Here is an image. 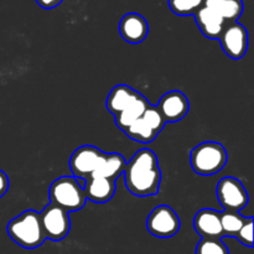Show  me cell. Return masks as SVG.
Returning a JSON list of instances; mask_svg holds the SVG:
<instances>
[{
	"instance_id": "cell-10",
	"label": "cell",
	"mask_w": 254,
	"mask_h": 254,
	"mask_svg": "<svg viewBox=\"0 0 254 254\" xmlns=\"http://www.w3.org/2000/svg\"><path fill=\"white\" fill-rule=\"evenodd\" d=\"M165 123L180 122L186 117L190 109L188 97L180 91H170L164 94L156 106Z\"/></svg>"
},
{
	"instance_id": "cell-15",
	"label": "cell",
	"mask_w": 254,
	"mask_h": 254,
	"mask_svg": "<svg viewBox=\"0 0 254 254\" xmlns=\"http://www.w3.org/2000/svg\"><path fill=\"white\" fill-rule=\"evenodd\" d=\"M149 104L150 103L148 102V99L138 92L133 101L130 102V104L126 109H123L118 116H116L114 121H116L117 127L123 131H126L134 122H136L143 116Z\"/></svg>"
},
{
	"instance_id": "cell-20",
	"label": "cell",
	"mask_w": 254,
	"mask_h": 254,
	"mask_svg": "<svg viewBox=\"0 0 254 254\" xmlns=\"http://www.w3.org/2000/svg\"><path fill=\"white\" fill-rule=\"evenodd\" d=\"M245 216L236 211H223L220 213L221 227H222L223 237H236L238 231L246 221Z\"/></svg>"
},
{
	"instance_id": "cell-19",
	"label": "cell",
	"mask_w": 254,
	"mask_h": 254,
	"mask_svg": "<svg viewBox=\"0 0 254 254\" xmlns=\"http://www.w3.org/2000/svg\"><path fill=\"white\" fill-rule=\"evenodd\" d=\"M126 134L129 138L133 139V140L139 141V143L143 144L151 143V141L155 140L156 136L159 135L158 131L154 130L141 117L127 129Z\"/></svg>"
},
{
	"instance_id": "cell-3",
	"label": "cell",
	"mask_w": 254,
	"mask_h": 254,
	"mask_svg": "<svg viewBox=\"0 0 254 254\" xmlns=\"http://www.w3.org/2000/svg\"><path fill=\"white\" fill-rule=\"evenodd\" d=\"M228 160L227 151L217 141H205L191 150V168L196 174L202 176L215 175L226 166Z\"/></svg>"
},
{
	"instance_id": "cell-8",
	"label": "cell",
	"mask_w": 254,
	"mask_h": 254,
	"mask_svg": "<svg viewBox=\"0 0 254 254\" xmlns=\"http://www.w3.org/2000/svg\"><path fill=\"white\" fill-rule=\"evenodd\" d=\"M223 52L232 60H241L248 50V31L243 25L230 22L218 36Z\"/></svg>"
},
{
	"instance_id": "cell-5",
	"label": "cell",
	"mask_w": 254,
	"mask_h": 254,
	"mask_svg": "<svg viewBox=\"0 0 254 254\" xmlns=\"http://www.w3.org/2000/svg\"><path fill=\"white\" fill-rule=\"evenodd\" d=\"M41 226L47 240L59 242L67 237L71 230V220L66 210L60 206L50 203L40 212Z\"/></svg>"
},
{
	"instance_id": "cell-4",
	"label": "cell",
	"mask_w": 254,
	"mask_h": 254,
	"mask_svg": "<svg viewBox=\"0 0 254 254\" xmlns=\"http://www.w3.org/2000/svg\"><path fill=\"white\" fill-rule=\"evenodd\" d=\"M50 200L54 205L60 206L67 212H76L86 205L83 188L73 176H61L50 186Z\"/></svg>"
},
{
	"instance_id": "cell-21",
	"label": "cell",
	"mask_w": 254,
	"mask_h": 254,
	"mask_svg": "<svg viewBox=\"0 0 254 254\" xmlns=\"http://www.w3.org/2000/svg\"><path fill=\"white\" fill-rule=\"evenodd\" d=\"M169 6L179 16H190L203 6V0H169Z\"/></svg>"
},
{
	"instance_id": "cell-7",
	"label": "cell",
	"mask_w": 254,
	"mask_h": 254,
	"mask_svg": "<svg viewBox=\"0 0 254 254\" xmlns=\"http://www.w3.org/2000/svg\"><path fill=\"white\" fill-rule=\"evenodd\" d=\"M216 193L220 205L226 211L240 212L250 202V196L245 186L238 179L232 176H226L218 183Z\"/></svg>"
},
{
	"instance_id": "cell-25",
	"label": "cell",
	"mask_w": 254,
	"mask_h": 254,
	"mask_svg": "<svg viewBox=\"0 0 254 254\" xmlns=\"http://www.w3.org/2000/svg\"><path fill=\"white\" fill-rule=\"evenodd\" d=\"M62 1L64 0H36V2L42 9H54V7L59 6Z\"/></svg>"
},
{
	"instance_id": "cell-14",
	"label": "cell",
	"mask_w": 254,
	"mask_h": 254,
	"mask_svg": "<svg viewBox=\"0 0 254 254\" xmlns=\"http://www.w3.org/2000/svg\"><path fill=\"white\" fill-rule=\"evenodd\" d=\"M195 21L203 36L210 40H217L227 22L218 14L208 7L202 6L195 15Z\"/></svg>"
},
{
	"instance_id": "cell-9",
	"label": "cell",
	"mask_w": 254,
	"mask_h": 254,
	"mask_svg": "<svg viewBox=\"0 0 254 254\" xmlns=\"http://www.w3.org/2000/svg\"><path fill=\"white\" fill-rule=\"evenodd\" d=\"M103 151L93 145H82L72 153L69 158V168H71L73 178L87 179L92 174L96 173L101 164Z\"/></svg>"
},
{
	"instance_id": "cell-17",
	"label": "cell",
	"mask_w": 254,
	"mask_h": 254,
	"mask_svg": "<svg viewBox=\"0 0 254 254\" xmlns=\"http://www.w3.org/2000/svg\"><path fill=\"white\" fill-rule=\"evenodd\" d=\"M126 159L122 154L118 153H103L101 164L96 173L92 174L93 176H102V178H109L117 181V179L124 173L126 169ZM91 175V176H92Z\"/></svg>"
},
{
	"instance_id": "cell-13",
	"label": "cell",
	"mask_w": 254,
	"mask_h": 254,
	"mask_svg": "<svg viewBox=\"0 0 254 254\" xmlns=\"http://www.w3.org/2000/svg\"><path fill=\"white\" fill-rule=\"evenodd\" d=\"M193 228L202 238H221L223 233L221 227L220 212L212 208L200 210L193 217Z\"/></svg>"
},
{
	"instance_id": "cell-2",
	"label": "cell",
	"mask_w": 254,
	"mask_h": 254,
	"mask_svg": "<svg viewBox=\"0 0 254 254\" xmlns=\"http://www.w3.org/2000/svg\"><path fill=\"white\" fill-rule=\"evenodd\" d=\"M7 235L25 250L39 248L46 240L42 231L40 212L26 210L12 218L7 225Z\"/></svg>"
},
{
	"instance_id": "cell-22",
	"label": "cell",
	"mask_w": 254,
	"mask_h": 254,
	"mask_svg": "<svg viewBox=\"0 0 254 254\" xmlns=\"http://www.w3.org/2000/svg\"><path fill=\"white\" fill-rule=\"evenodd\" d=\"M196 254H230L221 238H202L196 247Z\"/></svg>"
},
{
	"instance_id": "cell-11",
	"label": "cell",
	"mask_w": 254,
	"mask_h": 254,
	"mask_svg": "<svg viewBox=\"0 0 254 254\" xmlns=\"http://www.w3.org/2000/svg\"><path fill=\"white\" fill-rule=\"evenodd\" d=\"M119 32L124 41L129 44H140L149 34V25L145 17L136 12H129L119 22Z\"/></svg>"
},
{
	"instance_id": "cell-16",
	"label": "cell",
	"mask_w": 254,
	"mask_h": 254,
	"mask_svg": "<svg viewBox=\"0 0 254 254\" xmlns=\"http://www.w3.org/2000/svg\"><path fill=\"white\" fill-rule=\"evenodd\" d=\"M203 6L213 10L227 24L237 21L243 12L242 0H203Z\"/></svg>"
},
{
	"instance_id": "cell-1",
	"label": "cell",
	"mask_w": 254,
	"mask_h": 254,
	"mask_svg": "<svg viewBox=\"0 0 254 254\" xmlns=\"http://www.w3.org/2000/svg\"><path fill=\"white\" fill-rule=\"evenodd\" d=\"M127 189L138 197L154 196L159 192L161 171L158 156L150 149H141L124 169Z\"/></svg>"
},
{
	"instance_id": "cell-6",
	"label": "cell",
	"mask_w": 254,
	"mask_h": 254,
	"mask_svg": "<svg viewBox=\"0 0 254 254\" xmlns=\"http://www.w3.org/2000/svg\"><path fill=\"white\" fill-rule=\"evenodd\" d=\"M180 217L168 205H159L149 213L146 228L158 238H171L180 230Z\"/></svg>"
},
{
	"instance_id": "cell-23",
	"label": "cell",
	"mask_w": 254,
	"mask_h": 254,
	"mask_svg": "<svg viewBox=\"0 0 254 254\" xmlns=\"http://www.w3.org/2000/svg\"><path fill=\"white\" fill-rule=\"evenodd\" d=\"M236 238L242 243L243 246L248 248L253 247V218L247 217L245 223L242 225L241 230L236 235Z\"/></svg>"
},
{
	"instance_id": "cell-24",
	"label": "cell",
	"mask_w": 254,
	"mask_h": 254,
	"mask_svg": "<svg viewBox=\"0 0 254 254\" xmlns=\"http://www.w3.org/2000/svg\"><path fill=\"white\" fill-rule=\"evenodd\" d=\"M9 190V178L2 170H0V198Z\"/></svg>"
},
{
	"instance_id": "cell-12",
	"label": "cell",
	"mask_w": 254,
	"mask_h": 254,
	"mask_svg": "<svg viewBox=\"0 0 254 254\" xmlns=\"http://www.w3.org/2000/svg\"><path fill=\"white\" fill-rule=\"evenodd\" d=\"M83 191L87 200L96 203H106L112 200L116 193V180L102 176H88Z\"/></svg>"
},
{
	"instance_id": "cell-18",
	"label": "cell",
	"mask_w": 254,
	"mask_h": 254,
	"mask_svg": "<svg viewBox=\"0 0 254 254\" xmlns=\"http://www.w3.org/2000/svg\"><path fill=\"white\" fill-rule=\"evenodd\" d=\"M136 93L138 92L135 89L127 86V84H118V86L112 89L108 98H107V109L114 117L118 116L123 109H126L130 104L134 97L136 96Z\"/></svg>"
}]
</instances>
